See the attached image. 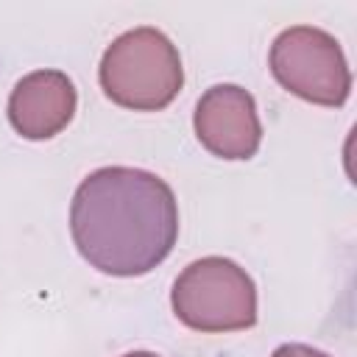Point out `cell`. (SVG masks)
<instances>
[{"label": "cell", "mask_w": 357, "mask_h": 357, "mask_svg": "<svg viewBox=\"0 0 357 357\" xmlns=\"http://www.w3.org/2000/svg\"><path fill=\"white\" fill-rule=\"evenodd\" d=\"M123 357H156V354H151V351H131V354H123Z\"/></svg>", "instance_id": "cell-8"}, {"label": "cell", "mask_w": 357, "mask_h": 357, "mask_svg": "<svg viewBox=\"0 0 357 357\" xmlns=\"http://www.w3.org/2000/svg\"><path fill=\"white\" fill-rule=\"evenodd\" d=\"M98 78L112 103L134 112H159L178 95L184 70L176 45L162 31L142 25L120 33L106 47Z\"/></svg>", "instance_id": "cell-2"}, {"label": "cell", "mask_w": 357, "mask_h": 357, "mask_svg": "<svg viewBox=\"0 0 357 357\" xmlns=\"http://www.w3.org/2000/svg\"><path fill=\"white\" fill-rule=\"evenodd\" d=\"M271 357H329V354L326 351H318L312 346H304V343H284Z\"/></svg>", "instance_id": "cell-7"}, {"label": "cell", "mask_w": 357, "mask_h": 357, "mask_svg": "<svg viewBox=\"0 0 357 357\" xmlns=\"http://www.w3.org/2000/svg\"><path fill=\"white\" fill-rule=\"evenodd\" d=\"M273 78L301 100L343 106L351 92V73L337 39L312 25L284 28L268 56Z\"/></svg>", "instance_id": "cell-4"}, {"label": "cell", "mask_w": 357, "mask_h": 357, "mask_svg": "<svg viewBox=\"0 0 357 357\" xmlns=\"http://www.w3.org/2000/svg\"><path fill=\"white\" fill-rule=\"evenodd\" d=\"M75 86L61 70H36L17 81L8 98V120L25 139H50L75 114Z\"/></svg>", "instance_id": "cell-6"}, {"label": "cell", "mask_w": 357, "mask_h": 357, "mask_svg": "<svg viewBox=\"0 0 357 357\" xmlns=\"http://www.w3.org/2000/svg\"><path fill=\"white\" fill-rule=\"evenodd\" d=\"M78 254L109 276H142L162 265L178 237L170 184L139 167L92 170L70 204Z\"/></svg>", "instance_id": "cell-1"}, {"label": "cell", "mask_w": 357, "mask_h": 357, "mask_svg": "<svg viewBox=\"0 0 357 357\" xmlns=\"http://www.w3.org/2000/svg\"><path fill=\"white\" fill-rule=\"evenodd\" d=\"M198 142L229 162L251 159L262 142V123L257 114V103L248 89L237 84H215L209 86L192 114Z\"/></svg>", "instance_id": "cell-5"}, {"label": "cell", "mask_w": 357, "mask_h": 357, "mask_svg": "<svg viewBox=\"0 0 357 357\" xmlns=\"http://www.w3.org/2000/svg\"><path fill=\"white\" fill-rule=\"evenodd\" d=\"M170 304L176 318L195 332H240L257 324L254 279L226 257L190 262L173 282Z\"/></svg>", "instance_id": "cell-3"}]
</instances>
